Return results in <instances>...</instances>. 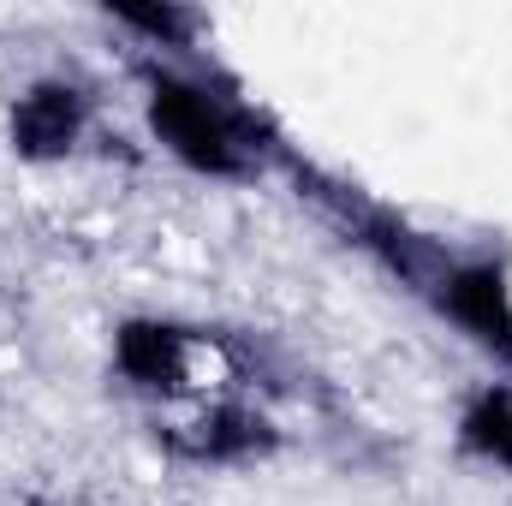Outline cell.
<instances>
[{
    "mask_svg": "<svg viewBox=\"0 0 512 506\" xmlns=\"http://www.w3.org/2000/svg\"><path fill=\"white\" fill-rule=\"evenodd\" d=\"M459 435L471 453H483L489 465H501L512 477V387H483L465 417H459Z\"/></svg>",
    "mask_w": 512,
    "mask_h": 506,
    "instance_id": "obj_6",
    "label": "cell"
},
{
    "mask_svg": "<svg viewBox=\"0 0 512 506\" xmlns=\"http://www.w3.org/2000/svg\"><path fill=\"white\" fill-rule=\"evenodd\" d=\"M114 370L149 399H179L191 387V370H197V340L179 322L131 316L114 328Z\"/></svg>",
    "mask_w": 512,
    "mask_h": 506,
    "instance_id": "obj_4",
    "label": "cell"
},
{
    "mask_svg": "<svg viewBox=\"0 0 512 506\" xmlns=\"http://www.w3.org/2000/svg\"><path fill=\"white\" fill-rule=\"evenodd\" d=\"M6 131H12V149L24 161H66L90 131V96L72 78H36L12 102Z\"/></svg>",
    "mask_w": 512,
    "mask_h": 506,
    "instance_id": "obj_5",
    "label": "cell"
},
{
    "mask_svg": "<svg viewBox=\"0 0 512 506\" xmlns=\"http://www.w3.org/2000/svg\"><path fill=\"white\" fill-rule=\"evenodd\" d=\"M149 131L203 179H245L262 161V120L197 78L149 72Z\"/></svg>",
    "mask_w": 512,
    "mask_h": 506,
    "instance_id": "obj_1",
    "label": "cell"
},
{
    "mask_svg": "<svg viewBox=\"0 0 512 506\" xmlns=\"http://www.w3.org/2000/svg\"><path fill=\"white\" fill-rule=\"evenodd\" d=\"M441 316L471 334L483 352H495L501 364H512V286L507 268L489 262V256H471V262H441V274L429 280Z\"/></svg>",
    "mask_w": 512,
    "mask_h": 506,
    "instance_id": "obj_2",
    "label": "cell"
},
{
    "mask_svg": "<svg viewBox=\"0 0 512 506\" xmlns=\"http://www.w3.org/2000/svg\"><path fill=\"white\" fill-rule=\"evenodd\" d=\"M120 24L161 36L167 48H185V36L197 30V12H179V6H120Z\"/></svg>",
    "mask_w": 512,
    "mask_h": 506,
    "instance_id": "obj_7",
    "label": "cell"
},
{
    "mask_svg": "<svg viewBox=\"0 0 512 506\" xmlns=\"http://www.w3.org/2000/svg\"><path fill=\"white\" fill-rule=\"evenodd\" d=\"M274 441H280L274 423L251 405H239V399H221V405L161 429V447L185 465H251V459L274 453Z\"/></svg>",
    "mask_w": 512,
    "mask_h": 506,
    "instance_id": "obj_3",
    "label": "cell"
}]
</instances>
